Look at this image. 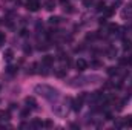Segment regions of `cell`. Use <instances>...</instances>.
<instances>
[{"instance_id": "cell-3", "label": "cell", "mask_w": 132, "mask_h": 130, "mask_svg": "<svg viewBox=\"0 0 132 130\" xmlns=\"http://www.w3.org/2000/svg\"><path fill=\"white\" fill-rule=\"evenodd\" d=\"M75 67H77V70L83 72V70H86V69H88V61H86L85 58H78V60L75 61Z\"/></svg>"}, {"instance_id": "cell-16", "label": "cell", "mask_w": 132, "mask_h": 130, "mask_svg": "<svg viewBox=\"0 0 132 130\" xmlns=\"http://www.w3.org/2000/svg\"><path fill=\"white\" fill-rule=\"evenodd\" d=\"M48 22H49V25H57V23L60 22V17H51Z\"/></svg>"}, {"instance_id": "cell-10", "label": "cell", "mask_w": 132, "mask_h": 130, "mask_svg": "<svg viewBox=\"0 0 132 130\" xmlns=\"http://www.w3.org/2000/svg\"><path fill=\"white\" fill-rule=\"evenodd\" d=\"M3 57H5V60H6V61H11V60H12V57H14L12 49H6V51H5V54H3Z\"/></svg>"}, {"instance_id": "cell-14", "label": "cell", "mask_w": 132, "mask_h": 130, "mask_svg": "<svg viewBox=\"0 0 132 130\" xmlns=\"http://www.w3.org/2000/svg\"><path fill=\"white\" fill-rule=\"evenodd\" d=\"M114 8H115V6H111V8H108V9L104 8V15H106V17H111V15L114 14Z\"/></svg>"}, {"instance_id": "cell-15", "label": "cell", "mask_w": 132, "mask_h": 130, "mask_svg": "<svg viewBox=\"0 0 132 130\" xmlns=\"http://www.w3.org/2000/svg\"><path fill=\"white\" fill-rule=\"evenodd\" d=\"M108 55H109V58H115L117 57V49L115 48H111L109 52H108Z\"/></svg>"}, {"instance_id": "cell-23", "label": "cell", "mask_w": 132, "mask_h": 130, "mask_svg": "<svg viewBox=\"0 0 132 130\" xmlns=\"http://www.w3.org/2000/svg\"><path fill=\"white\" fill-rule=\"evenodd\" d=\"M8 72H9V73H14V72H15V67L9 66V67H8Z\"/></svg>"}, {"instance_id": "cell-25", "label": "cell", "mask_w": 132, "mask_h": 130, "mask_svg": "<svg viewBox=\"0 0 132 130\" xmlns=\"http://www.w3.org/2000/svg\"><path fill=\"white\" fill-rule=\"evenodd\" d=\"M60 3L65 6V5H68V3H69V0H60Z\"/></svg>"}, {"instance_id": "cell-19", "label": "cell", "mask_w": 132, "mask_h": 130, "mask_svg": "<svg viewBox=\"0 0 132 130\" xmlns=\"http://www.w3.org/2000/svg\"><path fill=\"white\" fill-rule=\"evenodd\" d=\"M123 44H125V46H123L125 49H131V48H132V43L129 41V40H125V41H123Z\"/></svg>"}, {"instance_id": "cell-4", "label": "cell", "mask_w": 132, "mask_h": 130, "mask_svg": "<svg viewBox=\"0 0 132 130\" xmlns=\"http://www.w3.org/2000/svg\"><path fill=\"white\" fill-rule=\"evenodd\" d=\"M121 17H123V18H132V3L126 5V6L123 8V11H121Z\"/></svg>"}, {"instance_id": "cell-22", "label": "cell", "mask_w": 132, "mask_h": 130, "mask_svg": "<svg viewBox=\"0 0 132 130\" xmlns=\"http://www.w3.org/2000/svg\"><path fill=\"white\" fill-rule=\"evenodd\" d=\"M23 51H25V54H31V46H25Z\"/></svg>"}, {"instance_id": "cell-8", "label": "cell", "mask_w": 132, "mask_h": 130, "mask_svg": "<svg viewBox=\"0 0 132 130\" xmlns=\"http://www.w3.org/2000/svg\"><path fill=\"white\" fill-rule=\"evenodd\" d=\"M55 5H57L55 0H46L45 2V9L46 11H54L55 9Z\"/></svg>"}, {"instance_id": "cell-17", "label": "cell", "mask_w": 132, "mask_h": 130, "mask_svg": "<svg viewBox=\"0 0 132 130\" xmlns=\"http://www.w3.org/2000/svg\"><path fill=\"white\" fill-rule=\"evenodd\" d=\"M29 113H31V109H29V107H26L25 110H22V118H26V116H29Z\"/></svg>"}, {"instance_id": "cell-13", "label": "cell", "mask_w": 132, "mask_h": 130, "mask_svg": "<svg viewBox=\"0 0 132 130\" xmlns=\"http://www.w3.org/2000/svg\"><path fill=\"white\" fill-rule=\"evenodd\" d=\"M118 28H120V26H118L117 23H111V25H109V32L114 34L115 31H118Z\"/></svg>"}, {"instance_id": "cell-18", "label": "cell", "mask_w": 132, "mask_h": 130, "mask_svg": "<svg viewBox=\"0 0 132 130\" xmlns=\"http://www.w3.org/2000/svg\"><path fill=\"white\" fill-rule=\"evenodd\" d=\"M118 72V69H115V67H108V73L109 75H115Z\"/></svg>"}, {"instance_id": "cell-11", "label": "cell", "mask_w": 132, "mask_h": 130, "mask_svg": "<svg viewBox=\"0 0 132 130\" xmlns=\"http://www.w3.org/2000/svg\"><path fill=\"white\" fill-rule=\"evenodd\" d=\"M121 121H123V127H132V116H125Z\"/></svg>"}, {"instance_id": "cell-21", "label": "cell", "mask_w": 132, "mask_h": 130, "mask_svg": "<svg viewBox=\"0 0 132 130\" xmlns=\"http://www.w3.org/2000/svg\"><path fill=\"white\" fill-rule=\"evenodd\" d=\"M74 6H71V5H65V12H68V14H71L74 9H72Z\"/></svg>"}, {"instance_id": "cell-1", "label": "cell", "mask_w": 132, "mask_h": 130, "mask_svg": "<svg viewBox=\"0 0 132 130\" xmlns=\"http://www.w3.org/2000/svg\"><path fill=\"white\" fill-rule=\"evenodd\" d=\"M34 92H35L37 95H40V97L49 99V101L57 99V98L60 97V92H59L57 89H54L52 86H48V84H37V86L34 87Z\"/></svg>"}, {"instance_id": "cell-24", "label": "cell", "mask_w": 132, "mask_h": 130, "mask_svg": "<svg viewBox=\"0 0 132 130\" xmlns=\"http://www.w3.org/2000/svg\"><path fill=\"white\" fill-rule=\"evenodd\" d=\"M45 126H46V127H52V123H51V121H46Z\"/></svg>"}, {"instance_id": "cell-9", "label": "cell", "mask_w": 132, "mask_h": 130, "mask_svg": "<svg viewBox=\"0 0 132 130\" xmlns=\"http://www.w3.org/2000/svg\"><path fill=\"white\" fill-rule=\"evenodd\" d=\"M66 73H68V69L66 67H59V69H55V77H59V78H63L66 77Z\"/></svg>"}, {"instance_id": "cell-6", "label": "cell", "mask_w": 132, "mask_h": 130, "mask_svg": "<svg viewBox=\"0 0 132 130\" xmlns=\"http://www.w3.org/2000/svg\"><path fill=\"white\" fill-rule=\"evenodd\" d=\"M25 104H26V107H29L31 110L37 109V101H35L34 97H26L25 98Z\"/></svg>"}, {"instance_id": "cell-5", "label": "cell", "mask_w": 132, "mask_h": 130, "mask_svg": "<svg viewBox=\"0 0 132 130\" xmlns=\"http://www.w3.org/2000/svg\"><path fill=\"white\" fill-rule=\"evenodd\" d=\"M83 99H85L83 95H81L80 98H77V99H74V101H72V110L78 112V110L81 109V106H83Z\"/></svg>"}, {"instance_id": "cell-2", "label": "cell", "mask_w": 132, "mask_h": 130, "mask_svg": "<svg viewBox=\"0 0 132 130\" xmlns=\"http://www.w3.org/2000/svg\"><path fill=\"white\" fill-rule=\"evenodd\" d=\"M26 8H28V11H38V8H40V2L38 0H28V3H26Z\"/></svg>"}, {"instance_id": "cell-12", "label": "cell", "mask_w": 132, "mask_h": 130, "mask_svg": "<svg viewBox=\"0 0 132 130\" xmlns=\"http://www.w3.org/2000/svg\"><path fill=\"white\" fill-rule=\"evenodd\" d=\"M43 126H45V124H43L40 119H34L32 121V127H35V129H42Z\"/></svg>"}, {"instance_id": "cell-7", "label": "cell", "mask_w": 132, "mask_h": 130, "mask_svg": "<svg viewBox=\"0 0 132 130\" xmlns=\"http://www.w3.org/2000/svg\"><path fill=\"white\" fill-rule=\"evenodd\" d=\"M54 60H55V58H54L52 55H45V57L42 58V64H43V66H48V67H51V66L54 64Z\"/></svg>"}, {"instance_id": "cell-20", "label": "cell", "mask_w": 132, "mask_h": 130, "mask_svg": "<svg viewBox=\"0 0 132 130\" xmlns=\"http://www.w3.org/2000/svg\"><path fill=\"white\" fill-rule=\"evenodd\" d=\"M104 8H106V5L103 2H100L98 5H97V11H104Z\"/></svg>"}, {"instance_id": "cell-26", "label": "cell", "mask_w": 132, "mask_h": 130, "mask_svg": "<svg viewBox=\"0 0 132 130\" xmlns=\"http://www.w3.org/2000/svg\"><path fill=\"white\" fill-rule=\"evenodd\" d=\"M91 2H92V0H85V3H86V5H89Z\"/></svg>"}]
</instances>
